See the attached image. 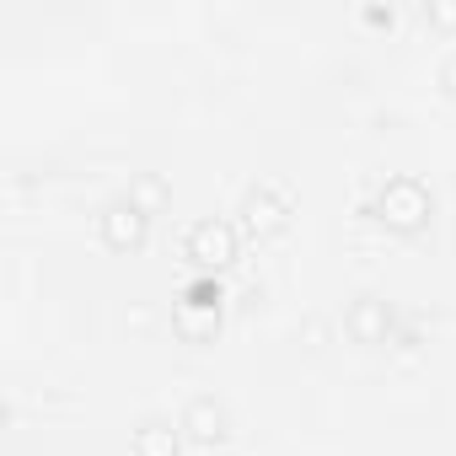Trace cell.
Returning <instances> with one entry per match:
<instances>
[{"instance_id": "52a82bcc", "label": "cell", "mask_w": 456, "mask_h": 456, "mask_svg": "<svg viewBox=\"0 0 456 456\" xmlns=\"http://www.w3.org/2000/svg\"><path fill=\"white\" fill-rule=\"evenodd\" d=\"M248 225H253V232H280V225H285V209H274V204L264 199V188H258V193H248Z\"/></svg>"}, {"instance_id": "9c48e42d", "label": "cell", "mask_w": 456, "mask_h": 456, "mask_svg": "<svg viewBox=\"0 0 456 456\" xmlns=\"http://www.w3.org/2000/svg\"><path fill=\"white\" fill-rule=\"evenodd\" d=\"M440 86H445V92H451V97H456V54H451V60H445V65H440Z\"/></svg>"}, {"instance_id": "6da1fadb", "label": "cell", "mask_w": 456, "mask_h": 456, "mask_svg": "<svg viewBox=\"0 0 456 456\" xmlns=\"http://www.w3.org/2000/svg\"><path fill=\"white\" fill-rule=\"evenodd\" d=\"M429 188L419 183V177H392L387 188H381V199H376V220H387V225H397V232H419V225L429 220Z\"/></svg>"}, {"instance_id": "277c9868", "label": "cell", "mask_w": 456, "mask_h": 456, "mask_svg": "<svg viewBox=\"0 0 456 456\" xmlns=\"http://www.w3.org/2000/svg\"><path fill=\"white\" fill-rule=\"evenodd\" d=\"M387 322H392V312H387V301H376V296H360L354 312H349V333H354L360 344H381V338H387Z\"/></svg>"}, {"instance_id": "5b68a950", "label": "cell", "mask_w": 456, "mask_h": 456, "mask_svg": "<svg viewBox=\"0 0 456 456\" xmlns=\"http://www.w3.org/2000/svg\"><path fill=\"white\" fill-rule=\"evenodd\" d=\"M183 429H188L193 440H220V435H225V408H220V403H209V397H199V403H188Z\"/></svg>"}, {"instance_id": "7a4b0ae2", "label": "cell", "mask_w": 456, "mask_h": 456, "mask_svg": "<svg viewBox=\"0 0 456 456\" xmlns=\"http://www.w3.org/2000/svg\"><path fill=\"white\" fill-rule=\"evenodd\" d=\"M145 232H151L145 204H134V199H113V204L102 209V242H108L113 253H134V248L145 242Z\"/></svg>"}, {"instance_id": "3957f363", "label": "cell", "mask_w": 456, "mask_h": 456, "mask_svg": "<svg viewBox=\"0 0 456 456\" xmlns=\"http://www.w3.org/2000/svg\"><path fill=\"white\" fill-rule=\"evenodd\" d=\"M188 258L199 269H225L237 258V232L225 220H199L193 232H188Z\"/></svg>"}, {"instance_id": "8992f818", "label": "cell", "mask_w": 456, "mask_h": 456, "mask_svg": "<svg viewBox=\"0 0 456 456\" xmlns=\"http://www.w3.org/2000/svg\"><path fill=\"white\" fill-rule=\"evenodd\" d=\"M134 456H177V435H172L167 424L145 419V424L134 429Z\"/></svg>"}, {"instance_id": "ba28073f", "label": "cell", "mask_w": 456, "mask_h": 456, "mask_svg": "<svg viewBox=\"0 0 456 456\" xmlns=\"http://www.w3.org/2000/svg\"><path fill=\"white\" fill-rule=\"evenodd\" d=\"M188 306L215 317V312H220V280H193V285H188Z\"/></svg>"}]
</instances>
